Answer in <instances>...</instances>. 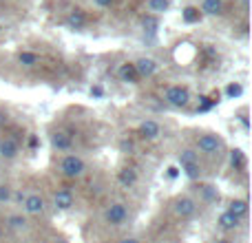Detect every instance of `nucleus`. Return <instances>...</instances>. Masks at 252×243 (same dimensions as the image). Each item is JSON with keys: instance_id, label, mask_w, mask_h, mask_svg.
<instances>
[{"instance_id": "obj_1", "label": "nucleus", "mask_w": 252, "mask_h": 243, "mask_svg": "<svg viewBox=\"0 0 252 243\" xmlns=\"http://www.w3.org/2000/svg\"><path fill=\"white\" fill-rule=\"evenodd\" d=\"M60 170L66 179H80L87 173V164H84V159L80 155H66L60 161Z\"/></svg>"}, {"instance_id": "obj_2", "label": "nucleus", "mask_w": 252, "mask_h": 243, "mask_svg": "<svg viewBox=\"0 0 252 243\" xmlns=\"http://www.w3.org/2000/svg\"><path fill=\"white\" fill-rule=\"evenodd\" d=\"M164 100H166V104L175 106V109H184V106H188V102H190V91H188L186 87L175 84V87L166 89Z\"/></svg>"}, {"instance_id": "obj_3", "label": "nucleus", "mask_w": 252, "mask_h": 243, "mask_svg": "<svg viewBox=\"0 0 252 243\" xmlns=\"http://www.w3.org/2000/svg\"><path fill=\"white\" fill-rule=\"evenodd\" d=\"M221 148H223L221 137L215 135V133H206V135H201V137L197 139V151L204 152V155H219Z\"/></svg>"}, {"instance_id": "obj_4", "label": "nucleus", "mask_w": 252, "mask_h": 243, "mask_svg": "<svg viewBox=\"0 0 252 243\" xmlns=\"http://www.w3.org/2000/svg\"><path fill=\"white\" fill-rule=\"evenodd\" d=\"M126 219H128V208H126V204H122V201H115V204H111L104 210V221L109 226H122Z\"/></svg>"}, {"instance_id": "obj_5", "label": "nucleus", "mask_w": 252, "mask_h": 243, "mask_svg": "<svg viewBox=\"0 0 252 243\" xmlns=\"http://www.w3.org/2000/svg\"><path fill=\"white\" fill-rule=\"evenodd\" d=\"M22 210H25L27 214L38 217V214H44V210H47V201H44L38 192H31V195H27L25 201H22Z\"/></svg>"}, {"instance_id": "obj_6", "label": "nucleus", "mask_w": 252, "mask_h": 243, "mask_svg": "<svg viewBox=\"0 0 252 243\" xmlns=\"http://www.w3.org/2000/svg\"><path fill=\"white\" fill-rule=\"evenodd\" d=\"M197 213V201L192 197H182V199L175 201V214L179 219H190Z\"/></svg>"}, {"instance_id": "obj_7", "label": "nucleus", "mask_w": 252, "mask_h": 243, "mask_svg": "<svg viewBox=\"0 0 252 243\" xmlns=\"http://www.w3.org/2000/svg\"><path fill=\"white\" fill-rule=\"evenodd\" d=\"M53 208L60 210V213L71 210V208H73V192L66 190V188L56 190V192H53Z\"/></svg>"}, {"instance_id": "obj_8", "label": "nucleus", "mask_w": 252, "mask_h": 243, "mask_svg": "<svg viewBox=\"0 0 252 243\" xmlns=\"http://www.w3.org/2000/svg\"><path fill=\"white\" fill-rule=\"evenodd\" d=\"M137 133H139V137H142V139L153 142V139H157L161 135V126L157 124L155 120H146V122H142V124H139Z\"/></svg>"}, {"instance_id": "obj_9", "label": "nucleus", "mask_w": 252, "mask_h": 243, "mask_svg": "<svg viewBox=\"0 0 252 243\" xmlns=\"http://www.w3.org/2000/svg\"><path fill=\"white\" fill-rule=\"evenodd\" d=\"M18 152H20V144L13 137L0 139V157H2V159H16Z\"/></svg>"}, {"instance_id": "obj_10", "label": "nucleus", "mask_w": 252, "mask_h": 243, "mask_svg": "<svg viewBox=\"0 0 252 243\" xmlns=\"http://www.w3.org/2000/svg\"><path fill=\"white\" fill-rule=\"evenodd\" d=\"M133 66H135V71H137L139 78H151V75L157 71V62L153 60V58H139Z\"/></svg>"}, {"instance_id": "obj_11", "label": "nucleus", "mask_w": 252, "mask_h": 243, "mask_svg": "<svg viewBox=\"0 0 252 243\" xmlns=\"http://www.w3.org/2000/svg\"><path fill=\"white\" fill-rule=\"evenodd\" d=\"M51 146L56 148V151H71L73 139H71V135L64 133V130H56V133L51 135Z\"/></svg>"}, {"instance_id": "obj_12", "label": "nucleus", "mask_w": 252, "mask_h": 243, "mask_svg": "<svg viewBox=\"0 0 252 243\" xmlns=\"http://www.w3.org/2000/svg\"><path fill=\"white\" fill-rule=\"evenodd\" d=\"M219 228H221V230H235V228H239V223H241V219L239 217H235V214L232 213H221L219 214Z\"/></svg>"}, {"instance_id": "obj_13", "label": "nucleus", "mask_w": 252, "mask_h": 243, "mask_svg": "<svg viewBox=\"0 0 252 243\" xmlns=\"http://www.w3.org/2000/svg\"><path fill=\"white\" fill-rule=\"evenodd\" d=\"M7 228L13 232H25L29 228V221L22 214H11V217H7Z\"/></svg>"}, {"instance_id": "obj_14", "label": "nucleus", "mask_w": 252, "mask_h": 243, "mask_svg": "<svg viewBox=\"0 0 252 243\" xmlns=\"http://www.w3.org/2000/svg\"><path fill=\"white\" fill-rule=\"evenodd\" d=\"M118 182L122 183L124 188H133L135 183H137V170H135V168H124V170H120Z\"/></svg>"}, {"instance_id": "obj_15", "label": "nucleus", "mask_w": 252, "mask_h": 243, "mask_svg": "<svg viewBox=\"0 0 252 243\" xmlns=\"http://www.w3.org/2000/svg\"><path fill=\"white\" fill-rule=\"evenodd\" d=\"M179 166H190V164H199V157H197V151H192V148H184L182 152H179Z\"/></svg>"}, {"instance_id": "obj_16", "label": "nucleus", "mask_w": 252, "mask_h": 243, "mask_svg": "<svg viewBox=\"0 0 252 243\" xmlns=\"http://www.w3.org/2000/svg\"><path fill=\"white\" fill-rule=\"evenodd\" d=\"M228 213H232L235 217L244 219L246 213H248V201H246V199H235V201H230V208H228Z\"/></svg>"}, {"instance_id": "obj_17", "label": "nucleus", "mask_w": 252, "mask_h": 243, "mask_svg": "<svg viewBox=\"0 0 252 243\" xmlns=\"http://www.w3.org/2000/svg\"><path fill=\"white\" fill-rule=\"evenodd\" d=\"M221 4L223 0H201V11L208 16H217V13H221Z\"/></svg>"}, {"instance_id": "obj_18", "label": "nucleus", "mask_w": 252, "mask_h": 243, "mask_svg": "<svg viewBox=\"0 0 252 243\" xmlns=\"http://www.w3.org/2000/svg\"><path fill=\"white\" fill-rule=\"evenodd\" d=\"M120 78H122L124 82L135 84L139 80V75H137V71H135L133 64H122V66H120Z\"/></svg>"}, {"instance_id": "obj_19", "label": "nucleus", "mask_w": 252, "mask_h": 243, "mask_svg": "<svg viewBox=\"0 0 252 243\" xmlns=\"http://www.w3.org/2000/svg\"><path fill=\"white\" fill-rule=\"evenodd\" d=\"M66 22H69L71 29H84V25H87V16H84L82 11H71L69 18H66Z\"/></svg>"}, {"instance_id": "obj_20", "label": "nucleus", "mask_w": 252, "mask_h": 243, "mask_svg": "<svg viewBox=\"0 0 252 243\" xmlns=\"http://www.w3.org/2000/svg\"><path fill=\"white\" fill-rule=\"evenodd\" d=\"M170 9V0H148V11L153 13H164Z\"/></svg>"}, {"instance_id": "obj_21", "label": "nucleus", "mask_w": 252, "mask_h": 243, "mask_svg": "<svg viewBox=\"0 0 252 243\" xmlns=\"http://www.w3.org/2000/svg\"><path fill=\"white\" fill-rule=\"evenodd\" d=\"M38 60L40 58L35 56V53H31V51H22L20 56H18V62H20L22 66H33V64H38Z\"/></svg>"}, {"instance_id": "obj_22", "label": "nucleus", "mask_w": 252, "mask_h": 243, "mask_svg": "<svg viewBox=\"0 0 252 243\" xmlns=\"http://www.w3.org/2000/svg\"><path fill=\"white\" fill-rule=\"evenodd\" d=\"M230 164L235 166V168H244V164H246V155H244V151L235 148V151L230 152Z\"/></svg>"}, {"instance_id": "obj_23", "label": "nucleus", "mask_w": 252, "mask_h": 243, "mask_svg": "<svg viewBox=\"0 0 252 243\" xmlns=\"http://www.w3.org/2000/svg\"><path fill=\"white\" fill-rule=\"evenodd\" d=\"M201 18V11L197 7H186L184 9V20L186 22H199Z\"/></svg>"}, {"instance_id": "obj_24", "label": "nucleus", "mask_w": 252, "mask_h": 243, "mask_svg": "<svg viewBox=\"0 0 252 243\" xmlns=\"http://www.w3.org/2000/svg\"><path fill=\"white\" fill-rule=\"evenodd\" d=\"M184 175H186L188 179H199V175H201V168H199V164H190V166H184Z\"/></svg>"}, {"instance_id": "obj_25", "label": "nucleus", "mask_w": 252, "mask_h": 243, "mask_svg": "<svg viewBox=\"0 0 252 243\" xmlns=\"http://www.w3.org/2000/svg\"><path fill=\"white\" fill-rule=\"evenodd\" d=\"M13 197V190L7 186V183H0V204H9Z\"/></svg>"}, {"instance_id": "obj_26", "label": "nucleus", "mask_w": 252, "mask_h": 243, "mask_svg": "<svg viewBox=\"0 0 252 243\" xmlns=\"http://www.w3.org/2000/svg\"><path fill=\"white\" fill-rule=\"evenodd\" d=\"M241 93H244V89H241L239 84H230V87H228V95L230 97H239Z\"/></svg>"}, {"instance_id": "obj_27", "label": "nucleus", "mask_w": 252, "mask_h": 243, "mask_svg": "<svg viewBox=\"0 0 252 243\" xmlns=\"http://www.w3.org/2000/svg\"><path fill=\"white\" fill-rule=\"evenodd\" d=\"M93 2L97 4V7H102V9H106V7H111V4L115 2V0H93Z\"/></svg>"}, {"instance_id": "obj_28", "label": "nucleus", "mask_w": 252, "mask_h": 243, "mask_svg": "<svg viewBox=\"0 0 252 243\" xmlns=\"http://www.w3.org/2000/svg\"><path fill=\"white\" fill-rule=\"evenodd\" d=\"M168 177H177V168H175V166L168 168Z\"/></svg>"}, {"instance_id": "obj_29", "label": "nucleus", "mask_w": 252, "mask_h": 243, "mask_svg": "<svg viewBox=\"0 0 252 243\" xmlns=\"http://www.w3.org/2000/svg\"><path fill=\"white\" fill-rule=\"evenodd\" d=\"M120 243H139L137 239H133V237H126V239H122Z\"/></svg>"}, {"instance_id": "obj_30", "label": "nucleus", "mask_w": 252, "mask_h": 243, "mask_svg": "<svg viewBox=\"0 0 252 243\" xmlns=\"http://www.w3.org/2000/svg\"><path fill=\"white\" fill-rule=\"evenodd\" d=\"M215 243H230V239H217Z\"/></svg>"}, {"instance_id": "obj_31", "label": "nucleus", "mask_w": 252, "mask_h": 243, "mask_svg": "<svg viewBox=\"0 0 252 243\" xmlns=\"http://www.w3.org/2000/svg\"><path fill=\"white\" fill-rule=\"evenodd\" d=\"M0 239H2V228H0Z\"/></svg>"}, {"instance_id": "obj_32", "label": "nucleus", "mask_w": 252, "mask_h": 243, "mask_svg": "<svg viewBox=\"0 0 252 243\" xmlns=\"http://www.w3.org/2000/svg\"><path fill=\"white\" fill-rule=\"evenodd\" d=\"M58 243H62V241H58Z\"/></svg>"}]
</instances>
